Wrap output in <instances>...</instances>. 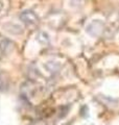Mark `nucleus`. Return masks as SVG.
Returning a JSON list of instances; mask_svg holds the SVG:
<instances>
[{
    "label": "nucleus",
    "instance_id": "nucleus-1",
    "mask_svg": "<svg viewBox=\"0 0 119 125\" xmlns=\"http://www.w3.org/2000/svg\"><path fill=\"white\" fill-rule=\"evenodd\" d=\"M20 19L22 20L23 23H25L26 25H33L38 22V17L34 11L31 10H25L20 15Z\"/></svg>",
    "mask_w": 119,
    "mask_h": 125
},
{
    "label": "nucleus",
    "instance_id": "nucleus-2",
    "mask_svg": "<svg viewBox=\"0 0 119 125\" xmlns=\"http://www.w3.org/2000/svg\"><path fill=\"white\" fill-rule=\"evenodd\" d=\"M102 28H104V24L102 22L100 21H93L91 24H89L88 28H87V31L92 34V36L96 37V36H99L102 31Z\"/></svg>",
    "mask_w": 119,
    "mask_h": 125
}]
</instances>
